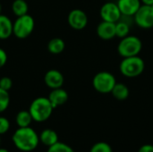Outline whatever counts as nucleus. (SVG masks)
Returning <instances> with one entry per match:
<instances>
[{
  "instance_id": "7c9ffc66",
  "label": "nucleus",
  "mask_w": 153,
  "mask_h": 152,
  "mask_svg": "<svg viewBox=\"0 0 153 152\" xmlns=\"http://www.w3.org/2000/svg\"><path fill=\"white\" fill-rule=\"evenodd\" d=\"M150 6L152 7V10H153V4H152V5H150Z\"/></svg>"
},
{
  "instance_id": "f8f14e48",
  "label": "nucleus",
  "mask_w": 153,
  "mask_h": 152,
  "mask_svg": "<svg viewBox=\"0 0 153 152\" xmlns=\"http://www.w3.org/2000/svg\"><path fill=\"white\" fill-rule=\"evenodd\" d=\"M97 35L104 40H109L116 37V23L102 21L96 29Z\"/></svg>"
},
{
  "instance_id": "393cba45",
  "label": "nucleus",
  "mask_w": 153,
  "mask_h": 152,
  "mask_svg": "<svg viewBox=\"0 0 153 152\" xmlns=\"http://www.w3.org/2000/svg\"><path fill=\"white\" fill-rule=\"evenodd\" d=\"M13 86V81L9 77H2L0 79V88L4 90H9Z\"/></svg>"
},
{
  "instance_id": "f257e3e1",
  "label": "nucleus",
  "mask_w": 153,
  "mask_h": 152,
  "mask_svg": "<svg viewBox=\"0 0 153 152\" xmlns=\"http://www.w3.org/2000/svg\"><path fill=\"white\" fill-rule=\"evenodd\" d=\"M12 141L14 146L22 152L32 151L39 143V135L30 126L19 127L13 134Z\"/></svg>"
},
{
  "instance_id": "2f4dec72",
  "label": "nucleus",
  "mask_w": 153,
  "mask_h": 152,
  "mask_svg": "<svg viewBox=\"0 0 153 152\" xmlns=\"http://www.w3.org/2000/svg\"><path fill=\"white\" fill-rule=\"evenodd\" d=\"M0 144H1V138H0Z\"/></svg>"
},
{
  "instance_id": "f3484780",
  "label": "nucleus",
  "mask_w": 153,
  "mask_h": 152,
  "mask_svg": "<svg viewBox=\"0 0 153 152\" xmlns=\"http://www.w3.org/2000/svg\"><path fill=\"white\" fill-rule=\"evenodd\" d=\"M65 47V41L60 38H54L48 43V50L51 54L57 55L64 51Z\"/></svg>"
},
{
  "instance_id": "a211bd4d",
  "label": "nucleus",
  "mask_w": 153,
  "mask_h": 152,
  "mask_svg": "<svg viewBox=\"0 0 153 152\" xmlns=\"http://www.w3.org/2000/svg\"><path fill=\"white\" fill-rule=\"evenodd\" d=\"M15 121H16V125H18V127H28L30 125L33 120L29 111L22 110L18 112V114L16 115Z\"/></svg>"
},
{
  "instance_id": "20e7f679",
  "label": "nucleus",
  "mask_w": 153,
  "mask_h": 152,
  "mask_svg": "<svg viewBox=\"0 0 153 152\" xmlns=\"http://www.w3.org/2000/svg\"><path fill=\"white\" fill-rule=\"evenodd\" d=\"M143 48L142 40L134 35H127L121 39L117 46V53L123 58L138 56Z\"/></svg>"
},
{
  "instance_id": "9d476101",
  "label": "nucleus",
  "mask_w": 153,
  "mask_h": 152,
  "mask_svg": "<svg viewBox=\"0 0 153 152\" xmlns=\"http://www.w3.org/2000/svg\"><path fill=\"white\" fill-rule=\"evenodd\" d=\"M117 4L122 16L128 17L134 16L142 5L140 0H118Z\"/></svg>"
},
{
  "instance_id": "2eb2a0df",
  "label": "nucleus",
  "mask_w": 153,
  "mask_h": 152,
  "mask_svg": "<svg viewBox=\"0 0 153 152\" xmlns=\"http://www.w3.org/2000/svg\"><path fill=\"white\" fill-rule=\"evenodd\" d=\"M13 34V22L5 15L0 14V39H7Z\"/></svg>"
},
{
  "instance_id": "39448f33",
  "label": "nucleus",
  "mask_w": 153,
  "mask_h": 152,
  "mask_svg": "<svg viewBox=\"0 0 153 152\" xmlns=\"http://www.w3.org/2000/svg\"><path fill=\"white\" fill-rule=\"evenodd\" d=\"M34 26V19L28 13L19 16L13 23V34L20 39H26L33 31Z\"/></svg>"
},
{
  "instance_id": "b1692460",
  "label": "nucleus",
  "mask_w": 153,
  "mask_h": 152,
  "mask_svg": "<svg viewBox=\"0 0 153 152\" xmlns=\"http://www.w3.org/2000/svg\"><path fill=\"white\" fill-rule=\"evenodd\" d=\"M10 129V122L6 117L0 116V135L6 133Z\"/></svg>"
},
{
  "instance_id": "ddd939ff",
  "label": "nucleus",
  "mask_w": 153,
  "mask_h": 152,
  "mask_svg": "<svg viewBox=\"0 0 153 152\" xmlns=\"http://www.w3.org/2000/svg\"><path fill=\"white\" fill-rule=\"evenodd\" d=\"M49 101L51 102L54 108L64 105L68 100V93L62 88L54 89L48 95Z\"/></svg>"
},
{
  "instance_id": "6e6552de",
  "label": "nucleus",
  "mask_w": 153,
  "mask_h": 152,
  "mask_svg": "<svg viewBox=\"0 0 153 152\" xmlns=\"http://www.w3.org/2000/svg\"><path fill=\"white\" fill-rule=\"evenodd\" d=\"M100 17L102 21L109 22H117L121 17V12L117 6V4L113 2H107L105 3L100 11Z\"/></svg>"
},
{
  "instance_id": "4be33fe9",
  "label": "nucleus",
  "mask_w": 153,
  "mask_h": 152,
  "mask_svg": "<svg viewBox=\"0 0 153 152\" xmlns=\"http://www.w3.org/2000/svg\"><path fill=\"white\" fill-rule=\"evenodd\" d=\"M10 104V96L7 90L0 88V113L5 111Z\"/></svg>"
},
{
  "instance_id": "c756f323",
  "label": "nucleus",
  "mask_w": 153,
  "mask_h": 152,
  "mask_svg": "<svg viewBox=\"0 0 153 152\" xmlns=\"http://www.w3.org/2000/svg\"><path fill=\"white\" fill-rule=\"evenodd\" d=\"M1 11H2V5H1V4H0V14H1Z\"/></svg>"
},
{
  "instance_id": "1a4fd4ad",
  "label": "nucleus",
  "mask_w": 153,
  "mask_h": 152,
  "mask_svg": "<svg viewBox=\"0 0 153 152\" xmlns=\"http://www.w3.org/2000/svg\"><path fill=\"white\" fill-rule=\"evenodd\" d=\"M67 22L71 28L76 30H81L87 26L88 16L82 10L74 9L69 13Z\"/></svg>"
},
{
  "instance_id": "a878e982",
  "label": "nucleus",
  "mask_w": 153,
  "mask_h": 152,
  "mask_svg": "<svg viewBox=\"0 0 153 152\" xmlns=\"http://www.w3.org/2000/svg\"><path fill=\"white\" fill-rule=\"evenodd\" d=\"M7 62V54L3 48H0V68H2Z\"/></svg>"
},
{
  "instance_id": "0eeeda50",
  "label": "nucleus",
  "mask_w": 153,
  "mask_h": 152,
  "mask_svg": "<svg viewBox=\"0 0 153 152\" xmlns=\"http://www.w3.org/2000/svg\"><path fill=\"white\" fill-rule=\"evenodd\" d=\"M135 24L142 29H151L153 27V10L150 5L142 4L134 15Z\"/></svg>"
},
{
  "instance_id": "9b49d317",
  "label": "nucleus",
  "mask_w": 153,
  "mask_h": 152,
  "mask_svg": "<svg viewBox=\"0 0 153 152\" xmlns=\"http://www.w3.org/2000/svg\"><path fill=\"white\" fill-rule=\"evenodd\" d=\"M44 82L49 89L54 90L61 88L64 84L65 79L63 74L59 71L52 69L46 73L44 76Z\"/></svg>"
},
{
  "instance_id": "bb28decb",
  "label": "nucleus",
  "mask_w": 153,
  "mask_h": 152,
  "mask_svg": "<svg viewBox=\"0 0 153 152\" xmlns=\"http://www.w3.org/2000/svg\"><path fill=\"white\" fill-rule=\"evenodd\" d=\"M138 152H153V145L152 144H145V145H143L140 149Z\"/></svg>"
},
{
  "instance_id": "aec40b11",
  "label": "nucleus",
  "mask_w": 153,
  "mask_h": 152,
  "mask_svg": "<svg viewBox=\"0 0 153 152\" xmlns=\"http://www.w3.org/2000/svg\"><path fill=\"white\" fill-rule=\"evenodd\" d=\"M130 32V24L127 22L120 19L117 22H116V37L119 39H123L129 35Z\"/></svg>"
},
{
  "instance_id": "c85d7f7f",
  "label": "nucleus",
  "mask_w": 153,
  "mask_h": 152,
  "mask_svg": "<svg viewBox=\"0 0 153 152\" xmlns=\"http://www.w3.org/2000/svg\"><path fill=\"white\" fill-rule=\"evenodd\" d=\"M0 152H9L6 149H4V148H0Z\"/></svg>"
},
{
  "instance_id": "cd10ccee",
  "label": "nucleus",
  "mask_w": 153,
  "mask_h": 152,
  "mask_svg": "<svg viewBox=\"0 0 153 152\" xmlns=\"http://www.w3.org/2000/svg\"><path fill=\"white\" fill-rule=\"evenodd\" d=\"M142 4H146V5H152L153 4V0H140Z\"/></svg>"
},
{
  "instance_id": "f03ea898",
  "label": "nucleus",
  "mask_w": 153,
  "mask_h": 152,
  "mask_svg": "<svg viewBox=\"0 0 153 152\" xmlns=\"http://www.w3.org/2000/svg\"><path fill=\"white\" fill-rule=\"evenodd\" d=\"M54 108L48 98L39 97L35 99L29 108L32 120L38 123L47 121L52 115Z\"/></svg>"
},
{
  "instance_id": "4468645a",
  "label": "nucleus",
  "mask_w": 153,
  "mask_h": 152,
  "mask_svg": "<svg viewBox=\"0 0 153 152\" xmlns=\"http://www.w3.org/2000/svg\"><path fill=\"white\" fill-rule=\"evenodd\" d=\"M39 142H41L47 147H50L58 142V135L52 129L43 130L39 135Z\"/></svg>"
},
{
  "instance_id": "5701e85b",
  "label": "nucleus",
  "mask_w": 153,
  "mask_h": 152,
  "mask_svg": "<svg viewBox=\"0 0 153 152\" xmlns=\"http://www.w3.org/2000/svg\"><path fill=\"white\" fill-rule=\"evenodd\" d=\"M90 152H113L111 146L104 142L95 143L90 150Z\"/></svg>"
},
{
  "instance_id": "dca6fc26",
  "label": "nucleus",
  "mask_w": 153,
  "mask_h": 152,
  "mask_svg": "<svg viewBox=\"0 0 153 152\" xmlns=\"http://www.w3.org/2000/svg\"><path fill=\"white\" fill-rule=\"evenodd\" d=\"M110 93L116 99L123 101V100H126L129 97L130 91H129L128 87L126 84L122 82H118V83L117 82Z\"/></svg>"
},
{
  "instance_id": "7ed1b4c3",
  "label": "nucleus",
  "mask_w": 153,
  "mask_h": 152,
  "mask_svg": "<svg viewBox=\"0 0 153 152\" xmlns=\"http://www.w3.org/2000/svg\"><path fill=\"white\" fill-rule=\"evenodd\" d=\"M145 69V63L139 56L125 57L119 65V70L122 75L127 78H135L140 76Z\"/></svg>"
},
{
  "instance_id": "423d86ee",
  "label": "nucleus",
  "mask_w": 153,
  "mask_h": 152,
  "mask_svg": "<svg viewBox=\"0 0 153 152\" xmlns=\"http://www.w3.org/2000/svg\"><path fill=\"white\" fill-rule=\"evenodd\" d=\"M117 83L115 76L107 71H102L95 74L92 80V86L96 91L101 94H108Z\"/></svg>"
},
{
  "instance_id": "412c9836",
  "label": "nucleus",
  "mask_w": 153,
  "mask_h": 152,
  "mask_svg": "<svg viewBox=\"0 0 153 152\" xmlns=\"http://www.w3.org/2000/svg\"><path fill=\"white\" fill-rule=\"evenodd\" d=\"M47 152H74V151L69 145H67L64 142H57L56 144L48 147Z\"/></svg>"
},
{
  "instance_id": "6ab92c4d",
  "label": "nucleus",
  "mask_w": 153,
  "mask_h": 152,
  "mask_svg": "<svg viewBox=\"0 0 153 152\" xmlns=\"http://www.w3.org/2000/svg\"><path fill=\"white\" fill-rule=\"evenodd\" d=\"M13 13L17 16H22L28 13L29 5L25 0H14L12 4Z\"/></svg>"
}]
</instances>
